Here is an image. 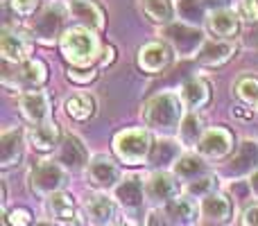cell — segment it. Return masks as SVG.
Instances as JSON below:
<instances>
[{
    "mask_svg": "<svg viewBox=\"0 0 258 226\" xmlns=\"http://www.w3.org/2000/svg\"><path fill=\"white\" fill-rule=\"evenodd\" d=\"M183 115H186V104H183L181 95L174 91H163V93L154 95L143 109V120L152 131L170 133L179 129Z\"/></svg>",
    "mask_w": 258,
    "mask_h": 226,
    "instance_id": "cell-1",
    "label": "cell"
},
{
    "mask_svg": "<svg viewBox=\"0 0 258 226\" xmlns=\"http://www.w3.org/2000/svg\"><path fill=\"white\" fill-rule=\"evenodd\" d=\"M61 54L73 68H91V63L98 61L100 57V41L93 30L84 25L68 27L59 41Z\"/></svg>",
    "mask_w": 258,
    "mask_h": 226,
    "instance_id": "cell-2",
    "label": "cell"
},
{
    "mask_svg": "<svg viewBox=\"0 0 258 226\" xmlns=\"http://www.w3.org/2000/svg\"><path fill=\"white\" fill-rule=\"evenodd\" d=\"M154 140H152L150 129H122L113 138V152L127 165H145L150 163V154Z\"/></svg>",
    "mask_w": 258,
    "mask_h": 226,
    "instance_id": "cell-3",
    "label": "cell"
},
{
    "mask_svg": "<svg viewBox=\"0 0 258 226\" xmlns=\"http://www.w3.org/2000/svg\"><path fill=\"white\" fill-rule=\"evenodd\" d=\"M159 36L179 54V57H197L202 45L206 43L204 32L200 25H190L183 21H172L170 25H163Z\"/></svg>",
    "mask_w": 258,
    "mask_h": 226,
    "instance_id": "cell-4",
    "label": "cell"
},
{
    "mask_svg": "<svg viewBox=\"0 0 258 226\" xmlns=\"http://www.w3.org/2000/svg\"><path fill=\"white\" fill-rule=\"evenodd\" d=\"M68 7H63L61 3H50L36 14L30 21V32L32 39L39 41L43 45H52L57 41H61L63 36V23H66Z\"/></svg>",
    "mask_w": 258,
    "mask_h": 226,
    "instance_id": "cell-5",
    "label": "cell"
},
{
    "mask_svg": "<svg viewBox=\"0 0 258 226\" xmlns=\"http://www.w3.org/2000/svg\"><path fill=\"white\" fill-rule=\"evenodd\" d=\"M66 186V168L59 161L43 159L32 168L30 172V190L41 197H50L54 192H61Z\"/></svg>",
    "mask_w": 258,
    "mask_h": 226,
    "instance_id": "cell-6",
    "label": "cell"
},
{
    "mask_svg": "<svg viewBox=\"0 0 258 226\" xmlns=\"http://www.w3.org/2000/svg\"><path fill=\"white\" fill-rule=\"evenodd\" d=\"M177 192H179L177 177L165 172V170H156V172L145 181L147 204H152L154 208H165L174 197H179Z\"/></svg>",
    "mask_w": 258,
    "mask_h": 226,
    "instance_id": "cell-7",
    "label": "cell"
},
{
    "mask_svg": "<svg viewBox=\"0 0 258 226\" xmlns=\"http://www.w3.org/2000/svg\"><path fill=\"white\" fill-rule=\"evenodd\" d=\"M86 179H89L91 186L100 188V190H109V188H116L122 181V172L111 156L98 154L91 159L89 168H86Z\"/></svg>",
    "mask_w": 258,
    "mask_h": 226,
    "instance_id": "cell-8",
    "label": "cell"
},
{
    "mask_svg": "<svg viewBox=\"0 0 258 226\" xmlns=\"http://www.w3.org/2000/svg\"><path fill=\"white\" fill-rule=\"evenodd\" d=\"M136 63L143 72L159 75L172 63V48L165 41H150V43L138 48Z\"/></svg>",
    "mask_w": 258,
    "mask_h": 226,
    "instance_id": "cell-9",
    "label": "cell"
},
{
    "mask_svg": "<svg viewBox=\"0 0 258 226\" xmlns=\"http://www.w3.org/2000/svg\"><path fill=\"white\" fill-rule=\"evenodd\" d=\"M195 149H197V154L206 161L224 159V156L233 149V133L224 127H211Z\"/></svg>",
    "mask_w": 258,
    "mask_h": 226,
    "instance_id": "cell-10",
    "label": "cell"
},
{
    "mask_svg": "<svg viewBox=\"0 0 258 226\" xmlns=\"http://www.w3.org/2000/svg\"><path fill=\"white\" fill-rule=\"evenodd\" d=\"M18 109H21L23 118L36 127V124H43V122L50 120L52 100H50V95L45 93V91L34 89V91H27V93L21 95V100H18Z\"/></svg>",
    "mask_w": 258,
    "mask_h": 226,
    "instance_id": "cell-11",
    "label": "cell"
},
{
    "mask_svg": "<svg viewBox=\"0 0 258 226\" xmlns=\"http://www.w3.org/2000/svg\"><path fill=\"white\" fill-rule=\"evenodd\" d=\"M48 80V68L41 59H30L25 63H18L16 72H14V80H3V84L7 89H39L41 84H45Z\"/></svg>",
    "mask_w": 258,
    "mask_h": 226,
    "instance_id": "cell-12",
    "label": "cell"
},
{
    "mask_svg": "<svg viewBox=\"0 0 258 226\" xmlns=\"http://www.w3.org/2000/svg\"><path fill=\"white\" fill-rule=\"evenodd\" d=\"M113 199L125 210H141L147 201L145 197V181L138 174H129L116 188H113Z\"/></svg>",
    "mask_w": 258,
    "mask_h": 226,
    "instance_id": "cell-13",
    "label": "cell"
},
{
    "mask_svg": "<svg viewBox=\"0 0 258 226\" xmlns=\"http://www.w3.org/2000/svg\"><path fill=\"white\" fill-rule=\"evenodd\" d=\"M25 154V131L23 127H7L0 133V168L21 163Z\"/></svg>",
    "mask_w": 258,
    "mask_h": 226,
    "instance_id": "cell-14",
    "label": "cell"
},
{
    "mask_svg": "<svg viewBox=\"0 0 258 226\" xmlns=\"http://www.w3.org/2000/svg\"><path fill=\"white\" fill-rule=\"evenodd\" d=\"M57 161L63 165L66 170H82L89 168L91 159H89V149H86L84 140L75 133H68L59 145V156Z\"/></svg>",
    "mask_w": 258,
    "mask_h": 226,
    "instance_id": "cell-15",
    "label": "cell"
},
{
    "mask_svg": "<svg viewBox=\"0 0 258 226\" xmlns=\"http://www.w3.org/2000/svg\"><path fill=\"white\" fill-rule=\"evenodd\" d=\"M0 54L7 63H25L30 61L32 54V41L27 36L18 34V32L5 30L3 36H0Z\"/></svg>",
    "mask_w": 258,
    "mask_h": 226,
    "instance_id": "cell-16",
    "label": "cell"
},
{
    "mask_svg": "<svg viewBox=\"0 0 258 226\" xmlns=\"http://www.w3.org/2000/svg\"><path fill=\"white\" fill-rule=\"evenodd\" d=\"M68 14L89 30H102L104 27V9L98 0H68Z\"/></svg>",
    "mask_w": 258,
    "mask_h": 226,
    "instance_id": "cell-17",
    "label": "cell"
},
{
    "mask_svg": "<svg viewBox=\"0 0 258 226\" xmlns=\"http://www.w3.org/2000/svg\"><path fill=\"white\" fill-rule=\"evenodd\" d=\"M231 213L233 206L229 197H224L222 192H213L200 201V215L209 224H227L231 219Z\"/></svg>",
    "mask_w": 258,
    "mask_h": 226,
    "instance_id": "cell-18",
    "label": "cell"
},
{
    "mask_svg": "<svg viewBox=\"0 0 258 226\" xmlns=\"http://www.w3.org/2000/svg\"><path fill=\"white\" fill-rule=\"evenodd\" d=\"M258 170V140H247L240 142L236 156L229 163V174H236V177H251Z\"/></svg>",
    "mask_w": 258,
    "mask_h": 226,
    "instance_id": "cell-19",
    "label": "cell"
},
{
    "mask_svg": "<svg viewBox=\"0 0 258 226\" xmlns=\"http://www.w3.org/2000/svg\"><path fill=\"white\" fill-rule=\"evenodd\" d=\"M233 54H236V43L233 41L213 39L202 45V50L197 52V61L206 68H218L222 63H227Z\"/></svg>",
    "mask_w": 258,
    "mask_h": 226,
    "instance_id": "cell-20",
    "label": "cell"
},
{
    "mask_svg": "<svg viewBox=\"0 0 258 226\" xmlns=\"http://www.w3.org/2000/svg\"><path fill=\"white\" fill-rule=\"evenodd\" d=\"M206 23H209V30L222 41H229L240 30V16L233 9H215V12H209Z\"/></svg>",
    "mask_w": 258,
    "mask_h": 226,
    "instance_id": "cell-21",
    "label": "cell"
},
{
    "mask_svg": "<svg viewBox=\"0 0 258 226\" xmlns=\"http://www.w3.org/2000/svg\"><path fill=\"white\" fill-rule=\"evenodd\" d=\"M172 226H195L197 217H200V206L192 201V197L188 195H179L165 206Z\"/></svg>",
    "mask_w": 258,
    "mask_h": 226,
    "instance_id": "cell-22",
    "label": "cell"
},
{
    "mask_svg": "<svg viewBox=\"0 0 258 226\" xmlns=\"http://www.w3.org/2000/svg\"><path fill=\"white\" fill-rule=\"evenodd\" d=\"M179 95H181L186 109L200 111V109H204L206 104L211 102V86H209V82L202 80V77H192V80H188L186 84L181 86V93Z\"/></svg>",
    "mask_w": 258,
    "mask_h": 226,
    "instance_id": "cell-23",
    "label": "cell"
},
{
    "mask_svg": "<svg viewBox=\"0 0 258 226\" xmlns=\"http://www.w3.org/2000/svg\"><path fill=\"white\" fill-rule=\"evenodd\" d=\"M27 138H30V145L34 147L36 152H50L61 140V129H59V124L54 122V120H48V122H43V124L32 127Z\"/></svg>",
    "mask_w": 258,
    "mask_h": 226,
    "instance_id": "cell-24",
    "label": "cell"
},
{
    "mask_svg": "<svg viewBox=\"0 0 258 226\" xmlns=\"http://www.w3.org/2000/svg\"><path fill=\"white\" fill-rule=\"evenodd\" d=\"M172 174L183 183H190L195 179L209 174V165L206 159H202L200 154H181L177 159V163L172 165Z\"/></svg>",
    "mask_w": 258,
    "mask_h": 226,
    "instance_id": "cell-25",
    "label": "cell"
},
{
    "mask_svg": "<svg viewBox=\"0 0 258 226\" xmlns=\"http://www.w3.org/2000/svg\"><path fill=\"white\" fill-rule=\"evenodd\" d=\"M177 131H179V140H181V145L197 147L209 129H206L204 115H202L200 111H190V113L183 115V120H181V124H179Z\"/></svg>",
    "mask_w": 258,
    "mask_h": 226,
    "instance_id": "cell-26",
    "label": "cell"
},
{
    "mask_svg": "<svg viewBox=\"0 0 258 226\" xmlns=\"http://www.w3.org/2000/svg\"><path fill=\"white\" fill-rule=\"evenodd\" d=\"M86 217L91 219L95 226H109L113 224L116 217V199H111L109 195H95L86 204Z\"/></svg>",
    "mask_w": 258,
    "mask_h": 226,
    "instance_id": "cell-27",
    "label": "cell"
},
{
    "mask_svg": "<svg viewBox=\"0 0 258 226\" xmlns=\"http://www.w3.org/2000/svg\"><path fill=\"white\" fill-rule=\"evenodd\" d=\"M63 109H66L68 118L77 120V122H86V120H91L95 115V111H98V102H95V98L91 93H73L71 98L66 100Z\"/></svg>",
    "mask_w": 258,
    "mask_h": 226,
    "instance_id": "cell-28",
    "label": "cell"
},
{
    "mask_svg": "<svg viewBox=\"0 0 258 226\" xmlns=\"http://www.w3.org/2000/svg\"><path fill=\"white\" fill-rule=\"evenodd\" d=\"M48 210L54 219H59V222H75V219L80 217L75 197L63 192V190L48 197Z\"/></svg>",
    "mask_w": 258,
    "mask_h": 226,
    "instance_id": "cell-29",
    "label": "cell"
},
{
    "mask_svg": "<svg viewBox=\"0 0 258 226\" xmlns=\"http://www.w3.org/2000/svg\"><path fill=\"white\" fill-rule=\"evenodd\" d=\"M143 14L150 18L152 23H159V25H170L177 14V5L174 0H138Z\"/></svg>",
    "mask_w": 258,
    "mask_h": 226,
    "instance_id": "cell-30",
    "label": "cell"
},
{
    "mask_svg": "<svg viewBox=\"0 0 258 226\" xmlns=\"http://www.w3.org/2000/svg\"><path fill=\"white\" fill-rule=\"evenodd\" d=\"M179 145L170 138H159L154 140V147H152V154H150V163L152 165H165V163H177L179 159Z\"/></svg>",
    "mask_w": 258,
    "mask_h": 226,
    "instance_id": "cell-31",
    "label": "cell"
},
{
    "mask_svg": "<svg viewBox=\"0 0 258 226\" xmlns=\"http://www.w3.org/2000/svg\"><path fill=\"white\" fill-rule=\"evenodd\" d=\"M204 12H206L204 0H179L177 3V14L181 16L183 23H190V25H197L204 18Z\"/></svg>",
    "mask_w": 258,
    "mask_h": 226,
    "instance_id": "cell-32",
    "label": "cell"
},
{
    "mask_svg": "<svg viewBox=\"0 0 258 226\" xmlns=\"http://www.w3.org/2000/svg\"><path fill=\"white\" fill-rule=\"evenodd\" d=\"M213 192H218V179L213 177V174H204V177L195 179V181L186 183V195L188 197H195V199H204V197L213 195Z\"/></svg>",
    "mask_w": 258,
    "mask_h": 226,
    "instance_id": "cell-33",
    "label": "cell"
},
{
    "mask_svg": "<svg viewBox=\"0 0 258 226\" xmlns=\"http://www.w3.org/2000/svg\"><path fill=\"white\" fill-rule=\"evenodd\" d=\"M236 95L247 104H258V77L254 75H242L233 86Z\"/></svg>",
    "mask_w": 258,
    "mask_h": 226,
    "instance_id": "cell-34",
    "label": "cell"
},
{
    "mask_svg": "<svg viewBox=\"0 0 258 226\" xmlns=\"http://www.w3.org/2000/svg\"><path fill=\"white\" fill-rule=\"evenodd\" d=\"M3 226H32V213L27 208H14L5 215Z\"/></svg>",
    "mask_w": 258,
    "mask_h": 226,
    "instance_id": "cell-35",
    "label": "cell"
},
{
    "mask_svg": "<svg viewBox=\"0 0 258 226\" xmlns=\"http://www.w3.org/2000/svg\"><path fill=\"white\" fill-rule=\"evenodd\" d=\"M238 16L242 21L258 25V0H240L238 3Z\"/></svg>",
    "mask_w": 258,
    "mask_h": 226,
    "instance_id": "cell-36",
    "label": "cell"
},
{
    "mask_svg": "<svg viewBox=\"0 0 258 226\" xmlns=\"http://www.w3.org/2000/svg\"><path fill=\"white\" fill-rule=\"evenodd\" d=\"M95 77H98V72L91 70V68H71V70H68V80L77 82V84H89Z\"/></svg>",
    "mask_w": 258,
    "mask_h": 226,
    "instance_id": "cell-37",
    "label": "cell"
},
{
    "mask_svg": "<svg viewBox=\"0 0 258 226\" xmlns=\"http://www.w3.org/2000/svg\"><path fill=\"white\" fill-rule=\"evenodd\" d=\"M41 0H12V7L18 16H32L39 9Z\"/></svg>",
    "mask_w": 258,
    "mask_h": 226,
    "instance_id": "cell-38",
    "label": "cell"
},
{
    "mask_svg": "<svg viewBox=\"0 0 258 226\" xmlns=\"http://www.w3.org/2000/svg\"><path fill=\"white\" fill-rule=\"evenodd\" d=\"M145 226H172V222H170L165 208H152L145 219Z\"/></svg>",
    "mask_w": 258,
    "mask_h": 226,
    "instance_id": "cell-39",
    "label": "cell"
},
{
    "mask_svg": "<svg viewBox=\"0 0 258 226\" xmlns=\"http://www.w3.org/2000/svg\"><path fill=\"white\" fill-rule=\"evenodd\" d=\"M240 224H242V226H258V201L249 204L245 210H242Z\"/></svg>",
    "mask_w": 258,
    "mask_h": 226,
    "instance_id": "cell-40",
    "label": "cell"
},
{
    "mask_svg": "<svg viewBox=\"0 0 258 226\" xmlns=\"http://www.w3.org/2000/svg\"><path fill=\"white\" fill-rule=\"evenodd\" d=\"M245 45L247 48H258V25H254L245 34Z\"/></svg>",
    "mask_w": 258,
    "mask_h": 226,
    "instance_id": "cell-41",
    "label": "cell"
},
{
    "mask_svg": "<svg viewBox=\"0 0 258 226\" xmlns=\"http://www.w3.org/2000/svg\"><path fill=\"white\" fill-rule=\"evenodd\" d=\"M204 3L211 12H215V9H229V3H231V0H204Z\"/></svg>",
    "mask_w": 258,
    "mask_h": 226,
    "instance_id": "cell-42",
    "label": "cell"
},
{
    "mask_svg": "<svg viewBox=\"0 0 258 226\" xmlns=\"http://www.w3.org/2000/svg\"><path fill=\"white\" fill-rule=\"evenodd\" d=\"M104 54H107V57H102V63H104V66H107V63H113V59H116V50H113L111 45L104 50Z\"/></svg>",
    "mask_w": 258,
    "mask_h": 226,
    "instance_id": "cell-43",
    "label": "cell"
},
{
    "mask_svg": "<svg viewBox=\"0 0 258 226\" xmlns=\"http://www.w3.org/2000/svg\"><path fill=\"white\" fill-rule=\"evenodd\" d=\"M247 183H249V190H251V192H254V195L258 197V170H256L254 174H251V177H249V181H247Z\"/></svg>",
    "mask_w": 258,
    "mask_h": 226,
    "instance_id": "cell-44",
    "label": "cell"
},
{
    "mask_svg": "<svg viewBox=\"0 0 258 226\" xmlns=\"http://www.w3.org/2000/svg\"><path fill=\"white\" fill-rule=\"evenodd\" d=\"M233 115H240V118H251V111H245V107H236Z\"/></svg>",
    "mask_w": 258,
    "mask_h": 226,
    "instance_id": "cell-45",
    "label": "cell"
},
{
    "mask_svg": "<svg viewBox=\"0 0 258 226\" xmlns=\"http://www.w3.org/2000/svg\"><path fill=\"white\" fill-rule=\"evenodd\" d=\"M36 226H61V224L50 222V219H41V222H36Z\"/></svg>",
    "mask_w": 258,
    "mask_h": 226,
    "instance_id": "cell-46",
    "label": "cell"
},
{
    "mask_svg": "<svg viewBox=\"0 0 258 226\" xmlns=\"http://www.w3.org/2000/svg\"><path fill=\"white\" fill-rule=\"evenodd\" d=\"M109 226H127L125 222H113V224H109Z\"/></svg>",
    "mask_w": 258,
    "mask_h": 226,
    "instance_id": "cell-47",
    "label": "cell"
},
{
    "mask_svg": "<svg viewBox=\"0 0 258 226\" xmlns=\"http://www.w3.org/2000/svg\"><path fill=\"white\" fill-rule=\"evenodd\" d=\"M256 111H258V104H256Z\"/></svg>",
    "mask_w": 258,
    "mask_h": 226,
    "instance_id": "cell-48",
    "label": "cell"
}]
</instances>
